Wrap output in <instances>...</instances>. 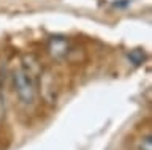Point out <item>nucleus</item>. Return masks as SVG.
I'll list each match as a JSON object with an SVG mask.
<instances>
[{"label":"nucleus","mask_w":152,"mask_h":150,"mask_svg":"<svg viewBox=\"0 0 152 150\" xmlns=\"http://www.w3.org/2000/svg\"><path fill=\"white\" fill-rule=\"evenodd\" d=\"M14 92L22 104L32 106L37 101V79L22 67H18L11 73Z\"/></svg>","instance_id":"obj_1"},{"label":"nucleus","mask_w":152,"mask_h":150,"mask_svg":"<svg viewBox=\"0 0 152 150\" xmlns=\"http://www.w3.org/2000/svg\"><path fill=\"white\" fill-rule=\"evenodd\" d=\"M48 52L56 60L65 59L70 52V41L65 36H52L48 41Z\"/></svg>","instance_id":"obj_2"},{"label":"nucleus","mask_w":152,"mask_h":150,"mask_svg":"<svg viewBox=\"0 0 152 150\" xmlns=\"http://www.w3.org/2000/svg\"><path fill=\"white\" fill-rule=\"evenodd\" d=\"M138 149H140V150H152V139H151V134L142 136V138L140 139Z\"/></svg>","instance_id":"obj_3"}]
</instances>
